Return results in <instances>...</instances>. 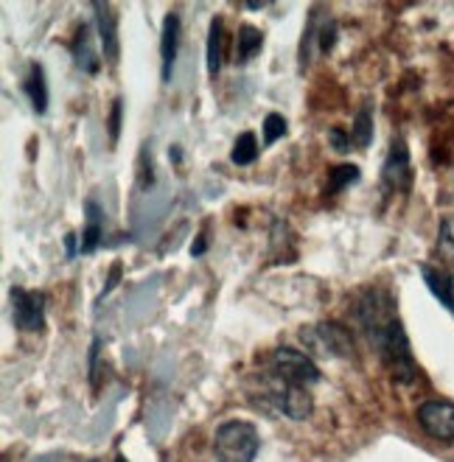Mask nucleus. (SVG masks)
I'll use <instances>...</instances> for the list:
<instances>
[{
    "instance_id": "1",
    "label": "nucleus",
    "mask_w": 454,
    "mask_h": 462,
    "mask_svg": "<svg viewBox=\"0 0 454 462\" xmlns=\"http://www.w3.org/2000/svg\"><path fill=\"white\" fill-rule=\"evenodd\" d=\"M351 311L359 331L367 337L370 347L379 353V359L385 362L390 375L402 384H412L418 378V367L412 359L404 322L398 319L393 294L385 289H362L354 297Z\"/></svg>"
},
{
    "instance_id": "2",
    "label": "nucleus",
    "mask_w": 454,
    "mask_h": 462,
    "mask_svg": "<svg viewBox=\"0 0 454 462\" xmlns=\"http://www.w3.org/2000/svg\"><path fill=\"white\" fill-rule=\"evenodd\" d=\"M258 429L247 420H225L213 434V457L217 462H253L258 457Z\"/></svg>"
},
{
    "instance_id": "3",
    "label": "nucleus",
    "mask_w": 454,
    "mask_h": 462,
    "mask_svg": "<svg viewBox=\"0 0 454 462\" xmlns=\"http://www.w3.org/2000/svg\"><path fill=\"white\" fill-rule=\"evenodd\" d=\"M301 342L317 356L354 359V334L337 319L306 325V328H301Z\"/></svg>"
},
{
    "instance_id": "4",
    "label": "nucleus",
    "mask_w": 454,
    "mask_h": 462,
    "mask_svg": "<svg viewBox=\"0 0 454 462\" xmlns=\"http://www.w3.org/2000/svg\"><path fill=\"white\" fill-rule=\"evenodd\" d=\"M261 395L266 403H273L275 410L292 420H306L314 410V401L309 395L306 387H298V384H289L278 375H266L261 382Z\"/></svg>"
},
{
    "instance_id": "5",
    "label": "nucleus",
    "mask_w": 454,
    "mask_h": 462,
    "mask_svg": "<svg viewBox=\"0 0 454 462\" xmlns=\"http://www.w3.org/2000/svg\"><path fill=\"white\" fill-rule=\"evenodd\" d=\"M270 373L283 378V382H289V384H298V387H309V384L320 382V375H323L309 353L295 350V347H278V350H273Z\"/></svg>"
},
{
    "instance_id": "6",
    "label": "nucleus",
    "mask_w": 454,
    "mask_h": 462,
    "mask_svg": "<svg viewBox=\"0 0 454 462\" xmlns=\"http://www.w3.org/2000/svg\"><path fill=\"white\" fill-rule=\"evenodd\" d=\"M418 423L430 438L440 443L454 440V403L451 401H426L418 406Z\"/></svg>"
},
{
    "instance_id": "7",
    "label": "nucleus",
    "mask_w": 454,
    "mask_h": 462,
    "mask_svg": "<svg viewBox=\"0 0 454 462\" xmlns=\"http://www.w3.org/2000/svg\"><path fill=\"white\" fill-rule=\"evenodd\" d=\"M12 317L20 331H40L45 322V297L29 289H12Z\"/></svg>"
},
{
    "instance_id": "8",
    "label": "nucleus",
    "mask_w": 454,
    "mask_h": 462,
    "mask_svg": "<svg viewBox=\"0 0 454 462\" xmlns=\"http://www.w3.org/2000/svg\"><path fill=\"white\" fill-rule=\"evenodd\" d=\"M382 182L387 191H410L412 185V166H410V149L404 138H395L390 143V154L382 169Z\"/></svg>"
},
{
    "instance_id": "9",
    "label": "nucleus",
    "mask_w": 454,
    "mask_h": 462,
    "mask_svg": "<svg viewBox=\"0 0 454 462\" xmlns=\"http://www.w3.org/2000/svg\"><path fill=\"white\" fill-rule=\"evenodd\" d=\"M93 17H96V32H98V40H101V53L104 60L110 62H118V23H116V14L107 4H93Z\"/></svg>"
},
{
    "instance_id": "10",
    "label": "nucleus",
    "mask_w": 454,
    "mask_h": 462,
    "mask_svg": "<svg viewBox=\"0 0 454 462\" xmlns=\"http://www.w3.org/2000/svg\"><path fill=\"white\" fill-rule=\"evenodd\" d=\"M180 51V14L169 12L163 20V34H160V60H163V81L171 79L174 62Z\"/></svg>"
},
{
    "instance_id": "11",
    "label": "nucleus",
    "mask_w": 454,
    "mask_h": 462,
    "mask_svg": "<svg viewBox=\"0 0 454 462\" xmlns=\"http://www.w3.org/2000/svg\"><path fill=\"white\" fill-rule=\"evenodd\" d=\"M421 278L423 283L430 286V291L438 297V300L454 314V278L449 275L446 269H438V266H430V263H423L421 266Z\"/></svg>"
},
{
    "instance_id": "12",
    "label": "nucleus",
    "mask_w": 454,
    "mask_h": 462,
    "mask_svg": "<svg viewBox=\"0 0 454 462\" xmlns=\"http://www.w3.org/2000/svg\"><path fill=\"white\" fill-rule=\"evenodd\" d=\"M98 48L93 45V29L88 23H82L76 29V40H73V57L76 65L82 68L85 73H98Z\"/></svg>"
},
{
    "instance_id": "13",
    "label": "nucleus",
    "mask_w": 454,
    "mask_h": 462,
    "mask_svg": "<svg viewBox=\"0 0 454 462\" xmlns=\"http://www.w3.org/2000/svg\"><path fill=\"white\" fill-rule=\"evenodd\" d=\"M222 62H225V20L213 17L208 32V73L213 79L222 73Z\"/></svg>"
},
{
    "instance_id": "14",
    "label": "nucleus",
    "mask_w": 454,
    "mask_h": 462,
    "mask_svg": "<svg viewBox=\"0 0 454 462\" xmlns=\"http://www.w3.org/2000/svg\"><path fill=\"white\" fill-rule=\"evenodd\" d=\"M23 88H25V93H29L37 116H45V110H48V85H45V73H42L40 62L32 65L29 76H25V81H23Z\"/></svg>"
},
{
    "instance_id": "15",
    "label": "nucleus",
    "mask_w": 454,
    "mask_h": 462,
    "mask_svg": "<svg viewBox=\"0 0 454 462\" xmlns=\"http://www.w3.org/2000/svg\"><path fill=\"white\" fill-rule=\"evenodd\" d=\"M261 45H264V34L255 25H242L236 37V62H250L253 57H258Z\"/></svg>"
},
{
    "instance_id": "16",
    "label": "nucleus",
    "mask_w": 454,
    "mask_h": 462,
    "mask_svg": "<svg viewBox=\"0 0 454 462\" xmlns=\"http://www.w3.org/2000/svg\"><path fill=\"white\" fill-rule=\"evenodd\" d=\"M85 213H88V225H85V238H82V253H93L101 241V233H104V213L98 210V205L93 199L88 202Z\"/></svg>"
},
{
    "instance_id": "17",
    "label": "nucleus",
    "mask_w": 454,
    "mask_h": 462,
    "mask_svg": "<svg viewBox=\"0 0 454 462\" xmlns=\"http://www.w3.org/2000/svg\"><path fill=\"white\" fill-rule=\"evenodd\" d=\"M373 138V113H370V101L362 104V110L357 113L354 118V126H351V141L357 149H365Z\"/></svg>"
},
{
    "instance_id": "18",
    "label": "nucleus",
    "mask_w": 454,
    "mask_h": 462,
    "mask_svg": "<svg viewBox=\"0 0 454 462\" xmlns=\"http://www.w3.org/2000/svg\"><path fill=\"white\" fill-rule=\"evenodd\" d=\"M230 157H233L236 166H250V162L258 157V138H255V134L253 132H242V134H238L236 143H233Z\"/></svg>"
},
{
    "instance_id": "19",
    "label": "nucleus",
    "mask_w": 454,
    "mask_h": 462,
    "mask_svg": "<svg viewBox=\"0 0 454 462\" xmlns=\"http://www.w3.org/2000/svg\"><path fill=\"white\" fill-rule=\"evenodd\" d=\"M359 180V169L351 166V162H342V166H334L329 171V194H339L348 185H354Z\"/></svg>"
},
{
    "instance_id": "20",
    "label": "nucleus",
    "mask_w": 454,
    "mask_h": 462,
    "mask_svg": "<svg viewBox=\"0 0 454 462\" xmlns=\"http://www.w3.org/2000/svg\"><path fill=\"white\" fill-rule=\"evenodd\" d=\"M286 134V121H283V116H278V113H270L264 118V138H266V143H275L278 138H283Z\"/></svg>"
},
{
    "instance_id": "21",
    "label": "nucleus",
    "mask_w": 454,
    "mask_h": 462,
    "mask_svg": "<svg viewBox=\"0 0 454 462\" xmlns=\"http://www.w3.org/2000/svg\"><path fill=\"white\" fill-rule=\"evenodd\" d=\"M334 42H337V23L334 20H326L323 25H320L317 45H320V51H323V53H331Z\"/></svg>"
},
{
    "instance_id": "22",
    "label": "nucleus",
    "mask_w": 454,
    "mask_h": 462,
    "mask_svg": "<svg viewBox=\"0 0 454 462\" xmlns=\"http://www.w3.org/2000/svg\"><path fill=\"white\" fill-rule=\"evenodd\" d=\"M329 141H331V146H334L337 152H348V149L354 146L351 134H348V132H342V129H331Z\"/></svg>"
},
{
    "instance_id": "23",
    "label": "nucleus",
    "mask_w": 454,
    "mask_h": 462,
    "mask_svg": "<svg viewBox=\"0 0 454 462\" xmlns=\"http://www.w3.org/2000/svg\"><path fill=\"white\" fill-rule=\"evenodd\" d=\"M121 106H124V101L116 98L113 101V116H110V141L113 143L118 141V134H121Z\"/></svg>"
},
{
    "instance_id": "24",
    "label": "nucleus",
    "mask_w": 454,
    "mask_h": 462,
    "mask_svg": "<svg viewBox=\"0 0 454 462\" xmlns=\"http://www.w3.org/2000/svg\"><path fill=\"white\" fill-rule=\"evenodd\" d=\"M191 253H194V255H202V253H205V236H199V238H197V244L191 247Z\"/></svg>"
}]
</instances>
